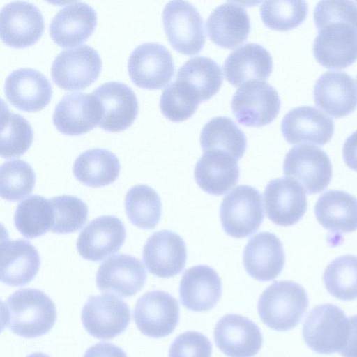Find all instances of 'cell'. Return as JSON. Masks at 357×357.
I'll return each mask as SVG.
<instances>
[{
  "label": "cell",
  "instance_id": "obj_1",
  "mask_svg": "<svg viewBox=\"0 0 357 357\" xmlns=\"http://www.w3.org/2000/svg\"><path fill=\"white\" fill-rule=\"evenodd\" d=\"M56 318L54 302L43 291L21 289L2 302V324L13 333L26 338L41 336L54 326Z\"/></svg>",
  "mask_w": 357,
  "mask_h": 357
},
{
  "label": "cell",
  "instance_id": "obj_2",
  "mask_svg": "<svg viewBox=\"0 0 357 357\" xmlns=\"http://www.w3.org/2000/svg\"><path fill=\"white\" fill-rule=\"evenodd\" d=\"M308 296L299 284L275 281L261 294L257 308L261 321L269 328L285 331L294 328L308 307Z\"/></svg>",
  "mask_w": 357,
  "mask_h": 357
},
{
  "label": "cell",
  "instance_id": "obj_3",
  "mask_svg": "<svg viewBox=\"0 0 357 357\" xmlns=\"http://www.w3.org/2000/svg\"><path fill=\"white\" fill-rule=\"evenodd\" d=\"M348 333V318L342 309L331 303L319 305L311 310L302 331L306 344L320 354L339 352Z\"/></svg>",
  "mask_w": 357,
  "mask_h": 357
},
{
  "label": "cell",
  "instance_id": "obj_4",
  "mask_svg": "<svg viewBox=\"0 0 357 357\" xmlns=\"http://www.w3.org/2000/svg\"><path fill=\"white\" fill-rule=\"evenodd\" d=\"M220 221L225 233L234 238H245L256 232L264 218L262 196L255 188L241 185L222 199Z\"/></svg>",
  "mask_w": 357,
  "mask_h": 357
},
{
  "label": "cell",
  "instance_id": "obj_5",
  "mask_svg": "<svg viewBox=\"0 0 357 357\" xmlns=\"http://www.w3.org/2000/svg\"><path fill=\"white\" fill-rule=\"evenodd\" d=\"M162 22L168 40L178 52L194 55L206 40L203 19L197 9L185 1H171L164 7Z\"/></svg>",
  "mask_w": 357,
  "mask_h": 357
},
{
  "label": "cell",
  "instance_id": "obj_6",
  "mask_svg": "<svg viewBox=\"0 0 357 357\" xmlns=\"http://www.w3.org/2000/svg\"><path fill=\"white\" fill-rule=\"evenodd\" d=\"M284 174L297 181L310 195L325 190L332 178V165L327 154L310 144L292 147L283 162Z\"/></svg>",
  "mask_w": 357,
  "mask_h": 357
},
{
  "label": "cell",
  "instance_id": "obj_7",
  "mask_svg": "<svg viewBox=\"0 0 357 357\" xmlns=\"http://www.w3.org/2000/svg\"><path fill=\"white\" fill-rule=\"evenodd\" d=\"M280 105L277 91L264 81L243 84L231 100V109L238 122L252 127L272 122L279 113Z\"/></svg>",
  "mask_w": 357,
  "mask_h": 357
},
{
  "label": "cell",
  "instance_id": "obj_8",
  "mask_svg": "<svg viewBox=\"0 0 357 357\" xmlns=\"http://www.w3.org/2000/svg\"><path fill=\"white\" fill-rule=\"evenodd\" d=\"M102 68L101 58L91 46L67 49L54 59L51 75L54 83L66 90H80L92 84Z\"/></svg>",
  "mask_w": 357,
  "mask_h": 357
},
{
  "label": "cell",
  "instance_id": "obj_9",
  "mask_svg": "<svg viewBox=\"0 0 357 357\" xmlns=\"http://www.w3.org/2000/svg\"><path fill=\"white\" fill-rule=\"evenodd\" d=\"M82 321L93 337L109 340L123 333L130 321L128 305L112 294L90 296L82 310Z\"/></svg>",
  "mask_w": 357,
  "mask_h": 357
},
{
  "label": "cell",
  "instance_id": "obj_10",
  "mask_svg": "<svg viewBox=\"0 0 357 357\" xmlns=\"http://www.w3.org/2000/svg\"><path fill=\"white\" fill-rule=\"evenodd\" d=\"M129 76L137 86L157 89L166 86L174 74V63L162 45L144 43L130 53L128 61Z\"/></svg>",
  "mask_w": 357,
  "mask_h": 357
},
{
  "label": "cell",
  "instance_id": "obj_11",
  "mask_svg": "<svg viewBox=\"0 0 357 357\" xmlns=\"http://www.w3.org/2000/svg\"><path fill=\"white\" fill-rule=\"evenodd\" d=\"M319 30L313 43V54L328 68L340 69L357 59V27L351 23H328Z\"/></svg>",
  "mask_w": 357,
  "mask_h": 357
},
{
  "label": "cell",
  "instance_id": "obj_12",
  "mask_svg": "<svg viewBox=\"0 0 357 357\" xmlns=\"http://www.w3.org/2000/svg\"><path fill=\"white\" fill-rule=\"evenodd\" d=\"M133 317L144 335L153 338L163 337L171 334L177 326L178 303L167 292L149 291L137 300Z\"/></svg>",
  "mask_w": 357,
  "mask_h": 357
},
{
  "label": "cell",
  "instance_id": "obj_13",
  "mask_svg": "<svg viewBox=\"0 0 357 357\" xmlns=\"http://www.w3.org/2000/svg\"><path fill=\"white\" fill-rule=\"evenodd\" d=\"M91 94L100 108L98 126L109 132L128 128L138 113V102L135 92L126 84L109 82L97 87Z\"/></svg>",
  "mask_w": 357,
  "mask_h": 357
},
{
  "label": "cell",
  "instance_id": "obj_14",
  "mask_svg": "<svg viewBox=\"0 0 357 357\" xmlns=\"http://www.w3.org/2000/svg\"><path fill=\"white\" fill-rule=\"evenodd\" d=\"M44 20L40 10L27 1H12L3 6L0 15L1 40L22 48L35 43L42 36Z\"/></svg>",
  "mask_w": 357,
  "mask_h": 357
},
{
  "label": "cell",
  "instance_id": "obj_15",
  "mask_svg": "<svg viewBox=\"0 0 357 357\" xmlns=\"http://www.w3.org/2000/svg\"><path fill=\"white\" fill-rule=\"evenodd\" d=\"M266 215L280 226L297 223L307 210V197L303 188L290 178L271 180L264 190Z\"/></svg>",
  "mask_w": 357,
  "mask_h": 357
},
{
  "label": "cell",
  "instance_id": "obj_16",
  "mask_svg": "<svg viewBox=\"0 0 357 357\" xmlns=\"http://www.w3.org/2000/svg\"><path fill=\"white\" fill-rule=\"evenodd\" d=\"M126 236L125 226L119 218L102 215L91 220L80 231L76 246L84 259L100 261L118 252Z\"/></svg>",
  "mask_w": 357,
  "mask_h": 357
},
{
  "label": "cell",
  "instance_id": "obj_17",
  "mask_svg": "<svg viewBox=\"0 0 357 357\" xmlns=\"http://www.w3.org/2000/svg\"><path fill=\"white\" fill-rule=\"evenodd\" d=\"M142 258L148 271L159 278L174 277L182 272L187 259L185 243L177 234L161 230L146 241Z\"/></svg>",
  "mask_w": 357,
  "mask_h": 357
},
{
  "label": "cell",
  "instance_id": "obj_18",
  "mask_svg": "<svg viewBox=\"0 0 357 357\" xmlns=\"http://www.w3.org/2000/svg\"><path fill=\"white\" fill-rule=\"evenodd\" d=\"M214 340L218 349L229 357H253L263 342L257 325L235 314H226L217 322Z\"/></svg>",
  "mask_w": 357,
  "mask_h": 357
},
{
  "label": "cell",
  "instance_id": "obj_19",
  "mask_svg": "<svg viewBox=\"0 0 357 357\" xmlns=\"http://www.w3.org/2000/svg\"><path fill=\"white\" fill-rule=\"evenodd\" d=\"M146 273L136 257L119 254L109 257L99 266L96 285L102 291H112L122 297L135 295L144 287Z\"/></svg>",
  "mask_w": 357,
  "mask_h": 357
},
{
  "label": "cell",
  "instance_id": "obj_20",
  "mask_svg": "<svg viewBox=\"0 0 357 357\" xmlns=\"http://www.w3.org/2000/svg\"><path fill=\"white\" fill-rule=\"evenodd\" d=\"M281 131L289 144L310 143L322 146L331 140L334 123L331 117L319 109L301 106L284 115Z\"/></svg>",
  "mask_w": 357,
  "mask_h": 357
},
{
  "label": "cell",
  "instance_id": "obj_21",
  "mask_svg": "<svg viewBox=\"0 0 357 357\" xmlns=\"http://www.w3.org/2000/svg\"><path fill=\"white\" fill-rule=\"evenodd\" d=\"M243 261L246 272L254 279L261 282L273 280L284 266L282 243L272 233H258L246 244Z\"/></svg>",
  "mask_w": 357,
  "mask_h": 357
},
{
  "label": "cell",
  "instance_id": "obj_22",
  "mask_svg": "<svg viewBox=\"0 0 357 357\" xmlns=\"http://www.w3.org/2000/svg\"><path fill=\"white\" fill-rule=\"evenodd\" d=\"M52 120L56 128L63 134L79 135L86 133L98 126V102L91 93H66L56 105Z\"/></svg>",
  "mask_w": 357,
  "mask_h": 357
},
{
  "label": "cell",
  "instance_id": "obj_23",
  "mask_svg": "<svg viewBox=\"0 0 357 357\" xmlns=\"http://www.w3.org/2000/svg\"><path fill=\"white\" fill-rule=\"evenodd\" d=\"M5 95L15 107L26 112L44 108L52 94L51 84L40 72L33 68H19L12 71L4 84Z\"/></svg>",
  "mask_w": 357,
  "mask_h": 357
},
{
  "label": "cell",
  "instance_id": "obj_24",
  "mask_svg": "<svg viewBox=\"0 0 357 357\" xmlns=\"http://www.w3.org/2000/svg\"><path fill=\"white\" fill-rule=\"evenodd\" d=\"M313 93L315 104L335 118L349 114L357 107L355 80L343 71L330 70L322 74Z\"/></svg>",
  "mask_w": 357,
  "mask_h": 357
},
{
  "label": "cell",
  "instance_id": "obj_25",
  "mask_svg": "<svg viewBox=\"0 0 357 357\" xmlns=\"http://www.w3.org/2000/svg\"><path fill=\"white\" fill-rule=\"evenodd\" d=\"M96 22L97 14L91 6L82 1L70 2L53 17L50 34L61 47L75 46L86 40Z\"/></svg>",
  "mask_w": 357,
  "mask_h": 357
},
{
  "label": "cell",
  "instance_id": "obj_26",
  "mask_svg": "<svg viewBox=\"0 0 357 357\" xmlns=\"http://www.w3.org/2000/svg\"><path fill=\"white\" fill-rule=\"evenodd\" d=\"M221 294V280L213 268L198 265L184 272L180 282L179 297L188 310L208 311L218 303Z\"/></svg>",
  "mask_w": 357,
  "mask_h": 357
},
{
  "label": "cell",
  "instance_id": "obj_27",
  "mask_svg": "<svg viewBox=\"0 0 357 357\" xmlns=\"http://www.w3.org/2000/svg\"><path fill=\"white\" fill-rule=\"evenodd\" d=\"M210 39L217 45L231 49L246 40L250 22L246 10L236 1H228L215 8L206 20Z\"/></svg>",
  "mask_w": 357,
  "mask_h": 357
},
{
  "label": "cell",
  "instance_id": "obj_28",
  "mask_svg": "<svg viewBox=\"0 0 357 357\" xmlns=\"http://www.w3.org/2000/svg\"><path fill=\"white\" fill-rule=\"evenodd\" d=\"M273 69L270 52L257 43H247L231 52L223 64L226 79L239 86L250 81H264Z\"/></svg>",
  "mask_w": 357,
  "mask_h": 357
},
{
  "label": "cell",
  "instance_id": "obj_29",
  "mask_svg": "<svg viewBox=\"0 0 357 357\" xmlns=\"http://www.w3.org/2000/svg\"><path fill=\"white\" fill-rule=\"evenodd\" d=\"M40 266V255L29 241L23 239L1 241L0 273L3 283L24 286L34 278Z\"/></svg>",
  "mask_w": 357,
  "mask_h": 357
},
{
  "label": "cell",
  "instance_id": "obj_30",
  "mask_svg": "<svg viewBox=\"0 0 357 357\" xmlns=\"http://www.w3.org/2000/svg\"><path fill=\"white\" fill-rule=\"evenodd\" d=\"M195 178L206 192L222 195L231 189L239 179L238 160L219 151H206L195 165Z\"/></svg>",
  "mask_w": 357,
  "mask_h": 357
},
{
  "label": "cell",
  "instance_id": "obj_31",
  "mask_svg": "<svg viewBox=\"0 0 357 357\" xmlns=\"http://www.w3.org/2000/svg\"><path fill=\"white\" fill-rule=\"evenodd\" d=\"M314 214L319 223L331 231H354L357 229V198L342 190H328L317 201Z\"/></svg>",
  "mask_w": 357,
  "mask_h": 357
},
{
  "label": "cell",
  "instance_id": "obj_32",
  "mask_svg": "<svg viewBox=\"0 0 357 357\" xmlns=\"http://www.w3.org/2000/svg\"><path fill=\"white\" fill-rule=\"evenodd\" d=\"M121 165L111 151L100 148L82 153L75 160L73 174L82 184L99 188L112 183L119 176Z\"/></svg>",
  "mask_w": 357,
  "mask_h": 357
},
{
  "label": "cell",
  "instance_id": "obj_33",
  "mask_svg": "<svg viewBox=\"0 0 357 357\" xmlns=\"http://www.w3.org/2000/svg\"><path fill=\"white\" fill-rule=\"evenodd\" d=\"M200 144L204 152H222L238 160L245 152L247 140L243 132L232 119L216 116L203 127Z\"/></svg>",
  "mask_w": 357,
  "mask_h": 357
},
{
  "label": "cell",
  "instance_id": "obj_34",
  "mask_svg": "<svg viewBox=\"0 0 357 357\" xmlns=\"http://www.w3.org/2000/svg\"><path fill=\"white\" fill-rule=\"evenodd\" d=\"M176 79L188 84L202 102L210 99L219 91L223 77L220 66L213 59L195 56L178 70Z\"/></svg>",
  "mask_w": 357,
  "mask_h": 357
},
{
  "label": "cell",
  "instance_id": "obj_35",
  "mask_svg": "<svg viewBox=\"0 0 357 357\" xmlns=\"http://www.w3.org/2000/svg\"><path fill=\"white\" fill-rule=\"evenodd\" d=\"M54 212L50 200L40 195H32L17 206L14 224L17 229L27 238L39 237L51 230Z\"/></svg>",
  "mask_w": 357,
  "mask_h": 357
},
{
  "label": "cell",
  "instance_id": "obj_36",
  "mask_svg": "<svg viewBox=\"0 0 357 357\" xmlns=\"http://www.w3.org/2000/svg\"><path fill=\"white\" fill-rule=\"evenodd\" d=\"M125 210L132 225L140 229H151L160 220L162 204L155 190L146 185H137L126 195Z\"/></svg>",
  "mask_w": 357,
  "mask_h": 357
},
{
  "label": "cell",
  "instance_id": "obj_37",
  "mask_svg": "<svg viewBox=\"0 0 357 357\" xmlns=\"http://www.w3.org/2000/svg\"><path fill=\"white\" fill-rule=\"evenodd\" d=\"M1 122V156L10 158L24 154L33 140L29 121L20 114L10 112L2 101Z\"/></svg>",
  "mask_w": 357,
  "mask_h": 357
},
{
  "label": "cell",
  "instance_id": "obj_38",
  "mask_svg": "<svg viewBox=\"0 0 357 357\" xmlns=\"http://www.w3.org/2000/svg\"><path fill=\"white\" fill-rule=\"evenodd\" d=\"M323 279L333 297L342 301L357 299V257L347 255L333 260L326 268Z\"/></svg>",
  "mask_w": 357,
  "mask_h": 357
},
{
  "label": "cell",
  "instance_id": "obj_39",
  "mask_svg": "<svg viewBox=\"0 0 357 357\" xmlns=\"http://www.w3.org/2000/svg\"><path fill=\"white\" fill-rule=\"evenodd\" d=\"M36 175L31 165L22 160L3 163L0 169V191L3 199L16 202L30 195L34 188Z\"/></svg>",
  "mask_w": 357,
  "mask_h": 357
},
{
  "label": "cell",
  "instance_id": "obj_40",
  "mask_svg": "<svg viewBox=\"0 0 357 357\" xmlns=\"http://www.w3.org/2000/svg\"><path fill=\"white\" fill-rule=\"evenodd\" d=\"M200 102L197 93L188 84L176 79L163 90L160 108L166 118L178 122L190 118Z\"/></svg>",
  "mask_w": 357,
  "mask_h": 357
},
{
  "label": "cell",
  "instance_id": "obj_41",
  "mask_svg": "<svg viewBox=\"0 0 357 357\" xmlns=\"http://www.w3.org/2000/svg\"><path fill=\"white\" fill-rule=\"evenodd\" d=\"M307 9L305 1H266L260 6V15L268 28L288 31L305 20Z\"/></svg>",
  "mask_w": 357,
  "mask_h": 357
},
{
  "label": "cell",
  "instance_id": "obj_42",
  "mask_svg": "<svg viewBox=\"0 0 357 357\" xmlns=\"http://www.w3.org/2000/svg\"><path fill=\"white\" fill-rule=\"evenodd\" d=\"M50 200L54 212V223L51 229L53 233H72L79 229L86 222L88 207L79 198L61 195Z\"/></svg>",
  "mask_w": 357,
  "mask_h": 357
},
{
  "label": "cell",
  "instance_id": "obj_43",
  "mask_svg": "<svg viewBox=\"0 0 357 357\" xmlns=\"http://www.w3.org/2000/svg\"><path fill=\"white\" fill-rule=\"evenodd\" d=\"M317 29L337 22H349L357 27V3L352 1H320L314 10Z\"/></svg>",
  "mask_w": 357,
  "mask_h": 357
},
{
  "label": "cell",
  "instance_id": "obj_44",
  "mask_svg": "<svg viewBox=\"0 0 357 357\" xmlns=\"http://www.w3.org/2000/svg\"><path fill=\"white\" fill-rule=\"evenodd\" d=\"M212 344L204 335L197 331H186L172 343L169 357H211Z\"/></svg>",
  "mask_w": 357,
  "mask_h": 357
},
{
  "label": "cell",
  "instance_id": "obj_45",
  "mask_svg": "<svg viewBox=\"0 0 357 357\" xmlns=\"http://www.w3.org/2000/svg\"><path fill=\"white\" fill-rule=\"evenodd\" d=\"M83 357H127V356L118 346L109 342H100L89 348Z\"/></svg>",
  "mask_w": 357,
  "mask_h": 357
},
{
  "label": "cell",
  "instance_id": "obj_46",
  "mask_svg": "<svg viewBox=\"0 0 357 357\" xmlns=\"http://www.w3.org/2000/svg\"><path fill=\"white\" fill-rule=\"evenodd\" d=\"M348 320L347 339L339 354L343 357H357V315L349 317Z\"/></svg>",
  "mask_w": 357,
  "mask_h": 357
},
{
  "label": "cell",
  "instance_id": "obj_47",
  "mask_svg": "<svg viewBox=\"0 0 357 357\" xmlns=\"http://www.w3.org/2000/svg\"><path fill=\"white\" fill-rule=\"evenodd\" d=\"M342 155L346 165L351 169L357 171V130L345 140Z\"/></svg>",
  "mask_w": 357,
  "mask_h": 357
},
{
  "label": "cell",
  "instance_id": "obj_48",
  "mask_svg": "<svg viewBox=\"0 0 357 357\" xmlns=\"http://www.w3.org/2000/svg\"><path fill=\"white\" fill-rule=\"evenodd\" d=\"M27 357H50V356L45 354L40 353V352H36V353H33V354L29 355Z\"/></svg>",
  "mask_w": 357,
  "mask_h": 357
}]
</instances>
